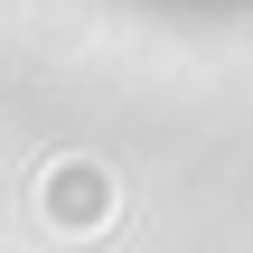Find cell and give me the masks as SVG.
<instances>
[{"instance_id": "6da1fadb", "label": "cell", "mask_w": 253, "mask_h": 253, "mask_svg": "<svg viewBox=\"0 0 253 253\" xmlns=\"http://www.w3.org/2000/svg\"><path fill=\"white\" fill-rule=\"evenodd\" d=\"M103 197H113V188H103V169H66V178H56L66 225H103Z\"/></svg>"}]
</instances>
